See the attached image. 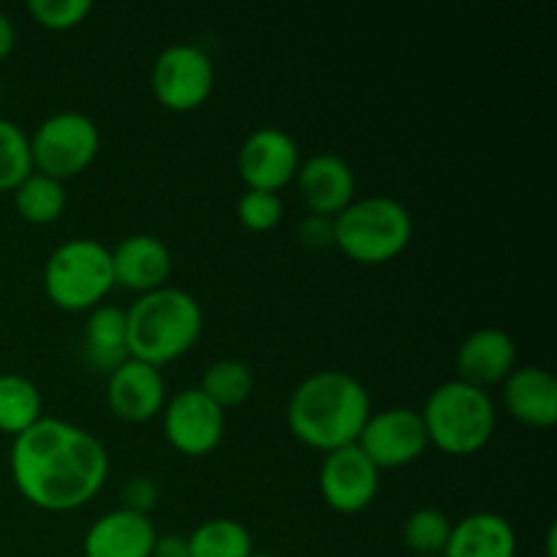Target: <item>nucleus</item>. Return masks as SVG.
I'll return each instance as SVG.
<instances>
[{
  "instance_id": "1",
  "label": "nucleus",
  "mask_w": 557,
  "mask_h": 557,
  "mask_svg": "<svg viewBox=\"0 0 557 557\" xmlns=\"http://www.w3.org/2000/svg\"><path fill=\"white\" fill-rule=\"evenodd\" d=\"M11 476L36 509L74 511L107 482V446L79 424L41 417L11 444Z\"/></svg>"
},
{
  "instance_id": "2",
  "label": "nucleus",
  "mask_w": 557,
  "mask_h": 557,
  "mask_svg": "<svg viewBox=\"0 0 557 557\" xmlns=\"http://www.w3.org/2000/svg\"><path fill=\"white\" fill-rule=\"evenodd\" d=\"M370 413V395L357 375L346 370H319L294 389L286 422L302 444L326 455L357 444Z\"/></svg>"
},
{
  "instance_id": "3",
  "label": "nucleus",
  "mask_w": 557,
  "mask_h": 557,
  "mask_svg": "<svg viewBox=\"0 0 557 557\" xmlns=\"http://www.w3.org/2000/svg\"><path fill=\"white\" fill-rule=\"evenodd\" d=\"M205 313L194 294L177 286H161L139 294L125 310V348L131 359L161 368L174 362L199 341Z\"/></svg>"
},
{
  "instance_id": "4",
  "label": "nucleus",
  "mask_w": 557,
  "mask_h": 557,
  "mask_svg": "<svg viewBox=\"0 0 557 557\" xmlns=\"http://www.w3.org/2000/svg\"><path fill=\"white\" fill-rule=\"evenodd\" d=\"M419 413H422L430 444L455 457L484 449L498 424L490 392L460 379L435 386Z\"/></svg>"
},
{
  "instance_id": "5",
  "label": "nucleus",
  "mask_w": 557,
  "mask_h": 557,
  "mask_svg": "<svg viewBox=\"0 0 557 557\" xmlns=\"http://www.w3.org/2000/svg\"><path fill=\"white\" fill-rule=\"evenodd\" d=\"M413 218L395 196H362L335 215V245L359 264H384L408 248Z\"/></svg>"
},
{
  "instance_id": "6",
  "label": "nucleus",
  "mask_w": 557,
  "mask_h": 557,
  "mask_svg": "<svg viewBox=\"0 0 557 557\" xmlns=\"http://www.w3.org/2000/svg\"><path fill=\"white\" fill-rule=\"evenodd\" d=\"M44 288L58 308L92 310L114 288L112 250L92 237L65 239L44 264Z\"/></svg>"
},
{
  "instance_id": "7",
  "label": "nucleus",
  "mask_w": 557,
  "mask_h": 557,
  "mask_svg": "<svg viewBox=\"0 0 557 557\" xmlns=\"http://www.w3.org/2000/svg\"><path fill=\"white\" fill-rule=\"evenodd\" d=\"M98 147H101V131L96 120L76 109H63L49 114L30 136L33 169L63 183L90 166L92 158L98 156Z\"/></svg>"
},
{
  "instance_id": "8",
  "label": "nucleus",
  "mask_w": 557,
  "mask_h": 557,
  "mask_svg": "<svg viewBox=\"0 0 557 557\" xmlns=\"http://www.w3.org/2000/svg\"><path fill=\"white\" fill-rule=\"evenodd\" d=\"M152 92L172 112H190L210 98L215 65L196 44H169L152 63Z\"/></svg>"
},
{
  "instance_id": "9",
  "label": "nucleus",
  "mask_w": 557,
  "mask_h": 557,
  "mask_svg": "<svg viewBox=\"0 0 557 557\" xmlns=\"http://www.w3.org/2000/svg\"><path fill=\"white\" fill-rule=\"evenodd\" d=\"M161 413L169 444L188 457L210 455L226 433V413L199 386L169 397Z\"/></svg>"
},
{
  "instance_id": "10",
  "label": "nucleus",
  "mask_w": 557,
  "mask_h": 557,
  "mask_svg": "<svg viewBox=\"0 0 557 557\" xmlns=\"http://www.w3.org/2000/svg\"><path fill=\"white\" fill-rule=\"evenodd\" d=\"M428 444L422 413L413 408H386V411L370 413L357 441L359 449L373 460L379 471L419 460Z\"/></svg>"
},
{
  "instance_id": "11",
  "label": "nucleus",
  "mask_w": 557,
  "mask_h": 557,
  "mask_svg": "<svg viewBox=\"0 0 557 557\" xmlns=\"http://www.w3.org/2000/svg\"><path fill=\"white\" fill-rule=\"evenodd\" d=\"M319 487L326 504L341 515L368 509L381 487V471L357 444L326 451L319 468Z\"/></svg>"
},
{
  "instance_id": "12",
  "label": "nucleus",
  "mask_w": 557,
  "mask_h": 557,
  "mask_svg": "<svg viewBox=\"0 0 557 557\" xmlns=\"http://www.w3.org/2000/svg\"><path fill=\"white\" fill-rule=\"evenodd\" d=\"M237 163L248 188L277 194L283 185L297 177L302 161H299V147L294 136L288 131L267 125L243 141Z\"/></svg>"
},
{
  "instance_id": "13",
  "label": "nucleus",
  "mask_w": 557,
  "mask_h": 557,
  "mask_svg": "<svg viewBox=\"0 0 557 557\" xmlns=\"http://www.w3.org/2000/svg\"><path fill=\"white\" fill-rule=\"evenodd\" d=\"M107 400L114 417L123 422H147L166 406V381L161 368L128 357L109 373Z\"/></svg>"
},
{
  "instance_id": "14",
  "label": "nucleus",
  "mask_w": 557,
  "mask_h": 557,
  "mask_svg": "<svg viewBox=\"0 0 557 557\" xmlns=\"http://www.w3.org/2000/svg\"><path fill=\"white\" fill-rule=\"evenodd\" d=\"M297 185L313 215L335 218L357 199L354 169L335 152H315L299 163Z\"/></svg>"
},
{
  "instance_id": "15",
  "label": "nucleus",
  "mask_w": 557,
  "mask_h": 557,
  "mask_svg": "<svg viewBox=\"0 0 557 557\" xmlns=\"http://www.w3.org/2000/svg\"><path fill=\"white\" fill-rule=\"evenodd\" d=\"M156 539L150 517L120 506L87 528L82 553L85 557H150Z\"/></svg>"
},
{
  "instance_id": "16",
  "label": "nucleus",
  "mask_w": 557,
  "mask_h": 557,
  "mask_svg": "<svg viewBox=\"0 0 557 557\" xmlns=\"http://www.w3.org/2000/svg\"><path fill=\"white\" fill-rule=\"evenodd\" d=\"M517 343L509 332L498 326H482L471 332L457 348V379L466 384L487 389V386L506 381V375L515 370Z\"/></svg>"
},
{
  "instance_id": "17",
  "label": "nucleus",
  "mask_w": 557,
  "mask_h": 557,
  "mask_svg": "<svg viewBox=\"0 0 557 557\" xmlns=\"http://www.w3.org/2000/svg\"><path fill=\"white\" fill-rule=\"evenodd\" d=\"M114 286H125L131 292H156L166 286L172 275V253L166 243L152 234H131L112 250Z\"/></svg>"
},
{
  "instance_id": "18",
  "label": "nucleus",
  "mask_w": 557,
  "mask_h": 557,
  "mask_svg": "<svg viewBox=\"0 0 557 557\" xmlns=\"http://www.w3.org/2000/svg\"><path fill=\"white\" fill-rule=\"evenodd\" d=\"M504 403L528 428L547 430L557 422V381L544 368H517L504 381Z\"/></svg>"
},
{
  "instance_id": "19",
  "label": "nucleus",
  "mask_w": 557,
  "mask_h": 557,
  "mask_svg": "<svg viewBox=\"0 0 557 557\" xmlns=\"http://www.w3.org/2000/svg\"><path fill=\"white\" fill-rule=\"evenodd\" d=\"M517 533L504 515L473 511L451 522L449 542L441 557H515Z\"/></svg>"
},
{
  "instance_id": "20",
  "label": "nucleus",
  "mask_w": 557,
  "mask_h": 557,
  "mask_svg": "<svg viewBox=\"0 0 557 557\" xmlns=\"http://www.w3.org/2000/svg\"><path fill=\"white\" fill-rule=\"evenodd\" d=\"M85 362L98 373H112L128 359L125 348V310L117 305H96L85 324Z\"/></svg>"
},
{
  "instance_id": "21",
  "label": "nucleus",
  "mask_w": 557,
  "mask_h": 557,
  "mask_svg": "<svg viewBox=\"0 0 557 557\" xmlns=\"http://www.w3.org/2000/svg\"><path fill=\"white\" fill-rule=\"evenodd\" d=\"M41 419V392L27 375H0V433L20 435Z\"/></svg>"
},
{
  "instance_id": "22",
  "label": "nucleus",
  "mask_w": 557,
  "mask_h": 557,
  "mask_svg": "<svg viewBox=\"0 0 557 557\" xmlns=\"http://www.w3.org/2000/svg\"><path fill=\"white\" fill-rule=\"evenodd\" d=\"M190 557H250L253 536L248 528L228 517H215L194 528L188 536Z\"/></svg>"
},
{
  "instance_id": "23",
  "label": "nucleus",
  "mask_w": 557,
  "mask_h": 557,
  "mask_svg": "<svg viewBox=\"0 0 557 557\" xmlns=\"http://www.w3.org/2000/svg\"><path fill=\"white\" fill-rule=\"evenodd\" d=\"M14 207L27 223L58 221L65 210L63 183L33 169L14 188Z\"/></svg>"
},
{
  "instance_id": "24",
  "label": "nucleus",
  "mask_w": 557,
  "mask_h": 557,
  "mask_svg": "<svg viewBox=\"0 0 557 557\" xmlns=\"http://www.w3.org/2000/svg\"><path fill=\"white\" fill-rule=\"evenodd\" d=\"M199 389L226 411V408L248 400L250 392H253V373L239 359H218L205 370Z\"/></svg>"
},
{
  "instance_id": "25",
  "label": "nucleus",
  "mask_w": 557,
  "mask_h": 557,
  "mask_svg": "<svg viewBox=\"0 0 557 557\" xmlns=\"http://www.w3.org/2000/svg\"><path fill=\"white\" fill-rule=\"evenodd\" d=\"M451 522L441 509H417L403 525V542L419 557H441L449 542Z\"/></svg>"
},
{
  "instance_id": "26",
  "label": "nucleus",
  "mask_w": 557,
  "mask_h": 557,
  "mask_svg": "<svg viewBox=\"0 0 557 557\" xmlns=\"http://www.w3.org/2000/svg\"><path fill=\"white\" fill-rule=\"evenodd\" d=\"M30 172V136L14 120L0 117V190H14Z\"/></svg>"
},
{
  "instance_id": "27",
  "label": "nucleus",
  "mask_w": 557,
  "mask_h": 557,
  "mask_svg": "<svg viewBox=\"0 0 557 557\" xmlns=\"http://www.w3.org/2000/svg\"><path fill=\"white\" fill-rule=\"evenodd\" d=\"M239 223L250 232H270L281 223L283 218V201L277 194L270 190H253L248 188L237 201Z\"/></svg>"
},
{
  "instance_id": "28",
  "label": "nucleus",
  "mask_w": 557,
  "mask_h": 557,
  "mask_svg": "<svg viewBox=\"0 0 557 557\" xmlns=\"http://www.w3.org/2000/svg\"><path fill=\"white\" fill-rule=\"evenodd\" d=\"M27 11L49 30H71L92 11L90 0H27Z\"/></svg>"
},
{
  "instance_id": "29",
  "label": "nucleus",
  "mask_w": 557,
  "mask_h": 557,
  "mask_svg": "<svg viewBox=\"0 0 557 557\" xmlns=\"http://www.w3.org/2000/svg\"><path fill=\"white\" fill-rule=\"evenodd\" d=\"M158 498H161V490H158L156 479L150 476H131L123 487V509L139 511L147 515L150 509H156Z\"/></svg>"
},
{
  "instance_id": "30",
  "label": "nucleus",
  "mask_w": 557,
  "mask_h": 557,
  "mask_svg": "<svg viewBox=\"0 0 557 557\" xmlns=\"http://www.w3.org/2000/svg\"><path fill=\"white\" fill-rule=\"evenodd\" d=\"M299 239L310 248H326L335 245V218L313 215L310 212L302 223H299Z\"/></svg>"
},
{
  "instance_id": "31",
  "label": "nucleus",
  "mask_w": 557,
  "mask_h": 557,
  "mask_svg": "<svg viewBox=\"0 0 557 557\" xmlns=\"http://www.w3.org/2000/svg\"><path fill=\"white\" fill-rule=\"evenodd\" d=\"M150 557H190V553H188V536H180V533L158 536L156 544H152Z\"/></svg>"
},
{
  "instance_id": "32",
  "label": "nucleus",
  "mask_w": 557,
  "mask_h": 557,
  "mask_svg": "<svg viewBox=\"0 0 557 557\" xmlns=\"http://www.w3.org/2000/svg\"><path fill=\"white\" fill-rule=\"evenodd\" d=\"M16 41V30H14V22L9 20L5 11H0V60L9 58L11 49H14Z\"/></svg>"
},
{
  "instance_id": "33",
  "label": "nucleus",
  "mask_w": 557,
  "mask_h": 557,
  "mask_svg": "<svg viewBox=\"0 0 557 557\" xmlns=\"http://www.w3.org/2000/svg\"><path fill=\"white\" fill-rule=\"evenodd\" d=\"M250 557H275V555H267V553H253Z\"/></svg>"
},
{
  "instance_id": "34",
  "label": "nucleus",
  "mask_w": 557,
  "mask_h": 557,
  "mask_svg": "<svg viewBox=\"0 0 557 557\" xmlns=\"http://www.w3.org/2000/svg\"><path fill=\"white\" fill-rule=\"evenodd\" d=\"M413 557H419V555H413Z\"/></svg>"
}]
</instances>
